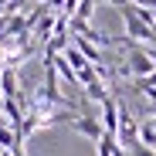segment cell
<instances>
[{
	"mask_svg": "<svg viewBox=\"0 0 156 156\" xmlns=\"http://www.w3.org/2000/svg\"><path fill=\"white\" fill-rule=\"evenodd\" d=\"M71 44H75L78 51H82V55H85V58H88V61H92L95 68L102 65V51L95 48V41H88V37H78V34H75V41H71Z\"/></svg>",
	"mask_w": 156,
	"mask_h": 156,
	"instance_id": "5b68a950",
	"label": "cell"
},
{
	"mask_svg": "<svg viewBox=\"0 0 156 156\" xmlns=\"http://www.w3.org/2000/svg\"><path fill=\"white\" fill-rule=\"evenodd\" d=\"M139 143H143V146H149V149H156V129H153V122H149V119H143V122H139Z\"/></svg>",
	"mask_w": 156,
	"mask_h": 156,
	"instance_id": "52a82bcc",
	"label": "cell"
},
{
	"mask_svg": "<svg viewBox=\"0 0 156 156\" xmlns=\"http://www.w3.org/2000/svg\"><path fill=\"white\" fill-rule=\"evenodd\" d=\"M119 14H122V24H126V37L129 41H136V44H153L156 48V31L149 27V24L136 14V7L133 4H126V7H119Z\"/></svg>",
	"mask_w": 156,
	"mask_h": 156,
	"instance_id": "6da1fadb",
	"label": "cell"
},
{
	"mask_svg": "<svg viewBox=\"0 0 156 156\" xmlns=\"http://www.w3.org/2000/svg\"><path fill=\"white\" fill-rule=\"evenodd\" d=\"M68 126L75 129L78 136H85V139H92V143H98V139H102V133H105V129H102V122H98V119H92V115H78V112H75V119H71Z\"/></svg>",
	"mask_w": 156,
	"mask_h": 156,
	"instance_id": "7a4b0ae2",
	"label": "cell"
},
{
	"mask_svg": "<svg viewBox=\"0 0 156 156\" xmlns=\"http://www.w3.org/2000/svg\"><path fill=\"white\" fill-rule=\"evenodd\" d=\"M0 95H4V98H20L17 68H0Z\"/></svg>",
	"mask_w": 156,
	"mask_h": 156,
	"instance_id": "277c9868",
	"label": "cell"
},
{
	"mask_svg": "<svg viewBox=\"0 0 156 156\" xmlns=\"http://www.w3.org/2000/svg\"><path fill=\"white\" fill-rule=\"evenodd\" d=\"M149 122H153V129H156V115H149Z\"/></svg>",
	"mask_w": 156,
	"mask_h": 156,
	"instance_id": "e0dca14e",
	"label": "cell"
},
{
	"mask_svg": "<svg viewBox=\"0 0 156 156\" xmlns=\"http://www.w3.org/2000/svg\"><path fill=\"white\" fill-rule=\"evenodd\" d=\"M61 55H65V61L71 65V71H75V75H78V71H82L85 65H92V61H88V58L82 55V51H78V48H75V44H68V48L61 51Z\"/></svg>",
	"mask_w": 156,
	"mask_h": 156,
	"instance_id": "8992f818",
	"label": "cell"
},
{
	"mask_svg": "<svg viewBox=\"0 0 156 156\" xmlns=\"http://www.w3.org/2000/svg\"><path fill=\"white\" fill-rule=\"evenodd\" d=\"M37 4H48V0H37Z\"/></svg>",
	"mask_w": 156,
	"mask_h": 156,
	"instance_id": "ac0fdd59",
	"label": "cell"
},
{
	"mask_svg": "<svg viewBox=\"0 0 156 156\" xmlns=\"http://www.w3.org/2000/svg\"><path fill=\"white\" fill-rule=\"evenodd\" d=\"M95 4L98 0H78V7H75V20H92V14H95Z\"/></svg>",
	"mask_w": 156,
	"mask_h": 156,
	"instance_id": "9c48e42d",
	"label": "cell"
},
{
	"mask_svg": "<svg viewBox=\"0 0 156 156\" xmlns=\"http://www.w3.org/2000/svg\"><path fill=\"white\" fill-rule=\"evenodd\" d=\"M133 7H143V10H156V0H129Z\"/></svg>",
	"mask_w": 156,
	"mask_h": 156,
	"instance_id": "4fadbf2b",
	"label": "cell"
},
{
	"mask_svg": "<svg viewBox=\"0 0 156 156\" xmlns=\"http://www.w3.org/2000/svg\"><path fill=\"white\" fill-rule=\"evenodd\" d=\"M85 95H88V98H95V102H105V98H112V95H109V88L102 85V78H98V82H92V85L85 88Z\"/></svg>",
	"mask_w": 156,
	"mask_h": 156,
	"instance_id": "30bf717a",
	"label": "cell"
},
{
	"mask_svg": "<svg viewBox=\"0 0 156 156\" xmlns=\"http://www.w3.org/2000/svg\"><path fill=\"white\" fill-rule=\"evenodd\" d=\"M98 4H112V7H126L129 0H98Z\"/></svg>",
	"mask_w": 156,
	"mask_h": 156,
	"instance_id": "5bb4252c",
	"label": "cell"
},
{
	"mask_svg": "<svg viewBox=\"0 0 156 156\" xmlns=\"http://www.w3.org/2000/svg\"><path fill=\"white\" fill-rule=\"evenodd\" d=\"M102 129H105V133H119V102L115 98H105V102H102Z\"/></svg>",
	"mask_w": 156,
	"mask_h": 156,
	"instance_id": "3957f363",
	"label": "cell"
},
{
	"mask_svg": "<svg viewBox=\"0 0 156 156\" xmlns=\"http://www.w3.org/2000/svg\"><path fill=\"white\" fill-rule=\"evenodd\" d=\"M0 126H10V122H7V115H4V112H0Z\"/></svg>",
	"mask_w": 156,
	"mask_h": 156,
	"instance_id": "2e32d148",
	"label": "cell"
},
{
	"mask_svg": "<svg viewBox=\"0 0 156 156\" xmlns=\"http://www.w3.org/2000/svg\"><path fill=\"white\" fill-rule=\"evenodd\" d=\"M17 143H20V139H17V129H14V126H0V149L10 153Z\"/></svg>",
	"mask_w": 156,
	"mask_h": 156,
	"instance_id": "ba28073f",
	"label": "cell"
},
{
	"mask_svg": "<svg viewBox=\"0 0 156 156\" xmlns=\"http://www.w3.org/2000/svg\"><path fill=\"white\" fill-rule=\"evenodd\" d=\"M112 143H115L112 133H102V139L95 143V153H98V156H112Z\"/></svg>",
	"mask_w": 156,
	"mask_h": 156,
	"instance_id": "8fae6325",
	"label": "cell"
},
{
	"mask_svg": "<svg viewBox=\"0 0 156 156\" xmlns=\"http://www.w3.org/2000/svg\"><path fill=\"white\" fill-rule=\"evenodd\" d=\"M20 4H24V0H10V7H7V14H14V10H17Z\"/></svg>",
	"mask_w": 156,
	"mask_h": 156,
	"instance_id": "9a60e30c",
	"label": "cell"
},
{
	"mask_svg": "<svg viewBox=\"0 0 156 156\" xmlns=\"http://www.w3.org/2000/svg\"><path fill=\"white\" fill-rule=\"evenodd\" d=\"M129 149H133V156H156V149H149V146H143V143H133Z\"/></svg>",
	"mask_w": 156,
	"mask_h": 156,
	"instance_id": "7c38bea8",
	"label": "cell"
}]
</instances>
